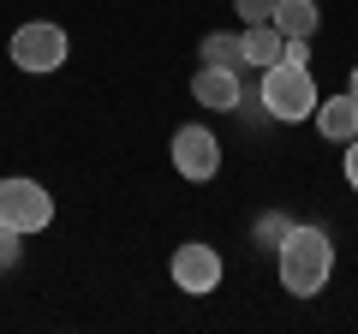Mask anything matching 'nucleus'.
I'll list each match as a JSON object with an SVG mask.
<instances>
[{
  "mask_svg": "<svg viewBox=\"0 0 358 334\" xmlns=\"http://www.w3.org/2000/svg\"><path fill=\"white\" fill-rule=\"evenodd\" d=\"M275 275L293 298H317L334 275V239L322 227H287L275 239Z\"/></svg>",
  "mask_w": 358,
  "mask_h": 334,
  "instance_id": "f257e3e1",
  "label": "nucleus"
},
{
  "mask_svg": "<svg viewBox=\"0 0 358 334\" xmlns=\"http://www.w3.org/2000/svg\"><path fill=\"white\" fill-rule=\"evenodd\" d=\"M317 102L322 96H317L310 66H293V60L263 66V108H268V119H310Z\"/></svg>",
  "mask_w": 358,
  "mask_h": 334,
  "instance_id": "f03ea898",
  "label": "nucleus"
},
{
  "mask_svg": "<svg viewBox=\"0 0 358 334\" xmlns=\"http://www.w3.org/2000/svg\"><path fill=\"white\" fill-rule=\"evenodd\" d=\"M54 221V197L42 180H24V173H6L0 180V227L18 233V239H30V233H42Z\"/></svg>",
  "mask_w": 358,
  "mask_h": 334,
  "instance_id": "7ed1b4c3",
  "label": "nucleus"
},
{
  "mask_svg": "<svg viewBox=\"0 0 358 334\" xmlns=\"http://www.w3.org/2000/svg\"><path fill=\"white\" fill-rule=\"evenodd\" d=\"M6 54H13V66L18 72H60L66 66V54H72V42H66V30L60 24H18L13 30V42H6Z\"/></svg>",
  "mask_w": 358,
  "mask_h": 334,
  "instance_id": "20e7f679",
  "label": "nucleus"
},
{
  "mask_svg": "<svg viewBox=\"0 0 358 334\" xmlns=\"http://www.w3.org/2000/svg\"><path fill=\"white\" fill-rule=\"evenodd\" d=\"M167 275H173V286H179L185 298H209V293L221 286V275H227V263H221V251H215V245L192 239V245H179V251H173Z\"/></svg>",
  "mask_w": 358,
  "mask_h": 334,
  "instance_id": "39448f33",
  "label": "nucleus"
},
{
  "mask_svg": "<svg viewBox=\"0 0 358 334\" xmlns=\"http://www.w3.org/2000/svg\"><path fill=\"white\" fill-rule=\"evenodd\" d=\"M173 167H179V180H192V185H209L221 173V138L209 126H179L173 131Z\"/></svg>",
  "mask_w": 358,
  "mask_h": 334,
  "instance_id": "423d86ee",
  "label": "nucleus"
},
{
  "mask_svg": "<svg viewBox=\"0 0 358 334\" xmlns=\"http://www.w3.org/2000/svg\"><path fill=\"white\" fill-rule=\"evenodd\" d=\"M310 119H317V131H322L329 143H352V138H358V96H352V90L322 96Z\"/></svg>",
  "mask_w": 358,
  "mask_h": 334,
  "instance_id": "0eeeda50",
  "label": "nucleus"
},
{
  "mask_svg": "<svg viewBox=\"0 0 358 334\" xmlns=\"http://www.w3.org/2000/svg\"><path fill=\"white\" fill-rule=\"evenodd\" d=\"M192 96L203 108H215V114H227V108H239V72H233V66H197Z\"/></svg>",
  "mask_w": 358,
  "mask_h": 334,
  "instance_id": "6e6552de",
  "label": "nucleus"
},
{
  "mask_svg": "<svg viewBox=\"0 0 358 334\" xmlns=\"http://www.w3.org/2000/svg\"><path fill=\"white\" fill-rule=\"evenodd\" d=\"M239 54H245V66H257V72H263V66H275V60L287 54V36H281L275 24H245Z\"/></svg>",
  "mask_w": 358,
  "mask_h": 334,
  "instance_id": "1a4fd4ad",
  "label": "nucleus"
},
{
  "mask_svg": "<svg viewBox=\"0 0 358 334\" xmlns=\"http://www.w3.org/2000/svg\"><path fill=\"white\" fill-rule=\"evenodd\" d=\"M317 24H322L317 0H275V30L281 36H317Z\"/></svg>",
  "mask_w": 358,
  "mask_h": 334,
  "instance_id": "9d476101",
  "label": "nucleus"
},
{
  "mask_svg": "<svg viewBox=\"0 0 358 334\" xmlns=\"http://www.w3.org/2000/svg\"><path fill=\"white\" fill-rule=\"evenodd\" d=\"M203 66H245L239 36H227V30H209V36H203Z\"/></svg>",
  "mask_w": 358,
  "mask_h": 334,
  "instance_id": "9b49d317",
  "label": "nucleus"
},
{
  "mask_svg": "<svg viewBox=\"0 0 358 334\" xmlns=\"http://www.w3.org/2000/svg\"><path fill=\"white\" fill-rule=\"evenodd\" d=\"M245 24H275V0H233Z\"/></svg>",
  "mask_w": 358,
  "mask_h": 334,
  "instance_id": "f8f14e48",
  "label": "nucleus"
},
{
  "mask_svg": "<svg viewBox=\"0 0 358 334\" xmlns=\"http://www.w3.org/2000/svg\"><path fill=\"white\" fill-rule=\"evenodd\" d=\"M346 185H352V191H358V138L346 143Z\"/></svg>",
  "mask_w": 358,
  "mask_h": 334,
  "instance_id": "ddd939ff",
  "label": "nucleus"
},
{
  "mask_svg": "<svg viewBox=\"0 0 358 334\" xmlns=\"http://www.w3.org/2000/svg\"><path fill=\"white\" fill-rule=\"evenodd\" d=\"M346 90H352V96H358V66H352V78H346Z\"/></svg>",
  "mask_w": 358,
  "mask_h": 334,
  "instance_id": "4468645a",
  "label": "nucleus"
}]
</instances>
